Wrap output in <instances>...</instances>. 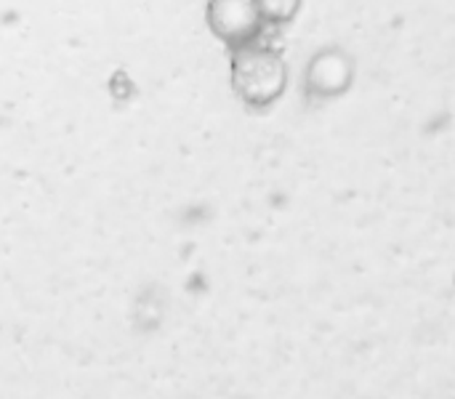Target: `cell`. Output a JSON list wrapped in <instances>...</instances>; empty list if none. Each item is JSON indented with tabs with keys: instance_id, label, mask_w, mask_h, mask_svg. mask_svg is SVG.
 Segmentation results:
<instances>
[{
	"instance_id": "cell-4",
	"label": "cell",
	"mask_w": 455,
	"mask_h": 399,
	"mask_svg": "<svg viewBox=\"0 0 455 399\" xmlns=\"http://www.w3.org/2000/svg\"><path fill=\"white\" fill-rule=\"evenodd\" d=\"M304 0H256L267 27H283L288 21H293L301 11Z\"/></svg>"
},
{
	"instance_id": "cell-1",
	"label": "cell",
	"mask_w": 455,
	"mask_h": 399,
	"mask_svg": "<svg viewBox=\"0 0 455 399\" xmlns=\"http://www.w3.org/2000/svg\"><path fill=\"white\" fill-rule=\"evenodd\" d=\"M288 61L272 45L253 40L248 45L232 48L229 83L245 107L267 109L280 101L288 88Z\"/></svg>"
},
{
	"instance_id": "cell-3",
	"label": "cell",
	"mask_w": 455,
	"mask_h": 399,
	"mask_svg": "<svg viewBox=\"0 0 455 399\" xmlns=\"http://www.w3.org/2000/svg\"><path fill=\"white\" fill-rule=\"evenodd\" d=\"M355 83V59L344 48H320L304 72L307 93L315 99H336Z\"/></svg>"
},
{
	"instance_id": "cell-2",
	"label": "cell",
	"mask_w": 455,
	"mask_h": 399,
	"mask_svg": "<svg viewBox=\"0 0 455 399\" xmlns=\"http://www.w3.org/2000/svg\"><path fill=\"white\" fill-rule=\"evenodd\" d=\"M205 21L227 48H240L261 40L267 29L256 0H208Z\"/></svg>"
}]
</instances>
